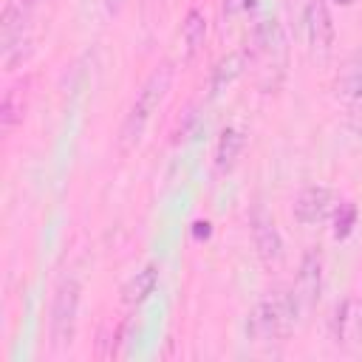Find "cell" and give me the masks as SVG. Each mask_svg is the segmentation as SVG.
I'll return each instance as SVG.
<instances>
[{
    "mask_svg": "<svg viewBox=\"0 0 362 362\" xmlns=\"http://www.w3.org/2000/svg\"><path fill=\"white\" fill-rule=\"evenodd\" d=\"M173 76H175L173 62H170V59H161V62L147 74V79L141 82V88L136 90V99H133V105H130V110H127V116H124V122H122V130H119V147H122L124 153L133 150V147L141 141V136L147 133V127H150V122H153V113L161 107V102H164L167 93H170Z\"/></svg>",
    "mask_w": 362,
    "mask_h": 362,
    "instance_id": "1",
    "label": "cell"
},
{
    "mask_svg": "<svg viewBox=\"0 0 362 362\" xmlns=\"http://www.w3.org/2000/svg\"><path fill=\"white\" fill-rule=\"evenodd\" d=\"M249 62H255L257 85L272 93L280 88L288 65V40L277 20H263L252 34V48L246 51Z\"/></svg>",
    "mask_w": 362,
    "mask_h": 362,
    "instance_id": "2",
    "label": "cell"
},
{
    "mask_svg": "<svg viewBox=\"0 0 362 362\" xmlns=\"http://www.w3.org/2000/svg\"><path fill=\"white\" fill-rule=\"evenodd\" d=\"M300 314L288 291H274L263 297L246 317V337L252 342H280L291 334Z\"/></svg>",
    "mask_w": 362,
    "mask_h": 362,
    "instance_id": "3",
    "label": "cell"
},
{
    "mask_svg": "<svg viewBox=\"0 0 362 362\" xmlns=\"http://www.w3.org/2000/svg\"><path fill=\"white\" fill-rule=\"evenodd\" d=\"M79 303H82V286L76 274H62L51 294L48 308V337L57 351L71 348L79 325Z\"/></svg>",
    "mask_w": 362,
    "mask_h": 362,
    "instance_id": "4",
    "label": "cell"
},
{
    "mask_svg": "<svg viewBox=\"0 0 362 362\" xmlns=\"http://www.w3.org/2000/svg\"><path fill=\"white\" fill-rule=\"evenodd\" d=\"M37 6H31V0H6L3 6V17H0V42H3V62L11 71L17 62L25 59L28 54V25H31V14Z\"/></svg>",
    "mask_w": 362,
    "mask_h": 362,
    "instance_id": "5",
    "label": "cell"
},
{
    "mask_svg": "<svg viewBox=\"0 0 362 362\" xmlns=\"http://www.w3.org/2000/svg\"><path fill=\"white\" fill-rule=\"evenodd\" d=\"M322 255L317 249H308L303 257H300V266H297V274H294V283L288 288L294 305H297V314L305 317L308 311L317 308L320 303V294H322Z\"/></svg>",
    "mask_w": 362,
    "mask_h": 362,
    "instance_id": "6",
    "label": "cell"
},
{
    "mask_svg": "<svg viewBox=\"0 0 362 362\" xmlns=\"http://www.w3.org/2000/svg\"><path fill=\"white\" fill-rule=\"evenodd\" d=\"M303 31L308 51L314 57H328L334 48V17L328 11L325 0H305L303 6Z\"/></svg>",
    "mask_w": 362,
    "mask_h": 362,
    "instance_id": "7",
    "label": "cell"
},
{
    "mask_svg": "<svg viewBox=\"0 0 362 362\" xmlns=\"http://www.w3.org/2000/svg\"><path fill=\"white\" fill-rule=\"evenodd\" d=\"M337 206H339V198H337V192L331 187L311 184V187H303L297 192V198H294V218L303 226H314V223L331 221Z\"/></svg>",
    "mask_w": 362,
    "mask_h": 362,
    "instance_id": "8",
    "label": "cell"
},
{
    "mask_svg": "<svg viewBox=\"0 0 362 362\" xmlns=\"http://www.w3.org/2000/svg\"><path fill=\"white\" fill-rule=\"evenodd\" d=\"M249 235H252V243H255V252L260 255V260L277 263L283 257V235H280L272 212L263 204H257L249 215Z\"/></svg>",
    "mask_w": 362,
    "mask_h": 362,
    "instance_id": "9",
    "label": "cell"
},
{
    "mask_svg": "<svg viewBox=\"0 0 362 362\" xmlns=\"http://www.w3.org/2000/svg\"><path fill=\"white\" fill-rule=\"evenodd\" d=\"M331 339L334 345L354 351L362 348V300L359 297H345L331 317Z\"/></svg>",
    "mask_w": 362,
    "mask_h": 362,
    "instance_id": "10",
    "label": "cell"
},
{
    "mask_svg": "<svg viewBox=\"0 0 362 362\" xmlns=\"http://www.w3.org/2000/svg\"><path fill=\"white\" fill-rule=\"evenodd\" d=\"M334 93L345 107L362 110V48L351 51L342 59V65L334 76Z\"/></svg>",
    "mask_w": 362,
    "mask_h": 362,
    "instance_id": "11",
    "label": "cell"
},
{
    "mask_svg": "<svg viewBox=\"0 0 362 362\" xmlns=\"http://www.w3.org/2000/svg\"><path fill=\"white\" fill-rule=\"evenodd\" d=\"M249 68V54L246 51H232L226 57H221L212 71H209V96H218L223 93L235 79H240Z\"/></svg>",
    "mask_w": 362,
    "mask_h": 362,
    "instance_id": "12",
    "label": "cell"
},
{
    "mask_svg": "<svg viewBox=\"0 0 362 362\" xmlns=\"http://www.w3.org/2000/svg\"><path fill=\"white\" fill-rule=\"evenodd\" d=\"M243 147H246V133L240 127H235V124L223 127L221 136H218V144H215V170L218 173H229L238 164Z\"/></svg>",
    "mask_w": 362,
    "mask_h": 362,
    "instance_id": "13",
    "label": "cell"
},
{
    "mask_svg": "<svg viewBox=\"0 0 362 362\" xmlns=\"http://www.w3.org/2000/svg\"><path fill=\"white\" fill-rule=\"evenodd\" d=\"M25 88H28V82H23V79L6 88L3 105H0L3 133H11L17 124H23V116H25Z\"/></svg>",
    "mask_w": 362,
    "mask_h": 362,
    "instance_id": "14",
    "label": "cell"
},
{
    "mask_svg": "<svg viewBox=\"0 0 362 362\" xmlns=\"http://www.w3.org/2000/svg\"><path fill=\"white\" fill-rule=\"evenodd\" d=\"M206 14L201 11V8H189L187 14H184V23H181V42H184V54H187V59H192L201 48H204V42H206Z\"/></svg>",
    "mask_w": 362,
    "mask_h": 362,
    "instance_id": "15",
    "label": "cell"
},
{
    "mask_svg": "<svg viewBox=\"0 0 362 362\" xmlns=\"http://www.w3.org/2000/svg\"><path fill=\"white\" fill-rule=\"evenodd\" d=\"M156 286H158V266L147 263L141 272H136V274L122 286V300H124L127 305H139V303H144V300L156 291Z\"/></svg>",
    "mask_w": 362,
    "mask_h": 362,
    "instance_id": "16",
    "label": "cell"
},
{
    "mask_svg": "<svg viewBox=\"0 0 362 362\" xmlns=\"http://www.w3.org/2000/svg\"><path fill=\"white\" fill-rule=\"evenodd\" d=\"M356 218H359L356 206H354L351 201H339V206H337V209H334V215H331V223H334V238H337V240H345V238L354 232Z\"/></svg>",
    "mask_w": 362,
    "mask_h": 362,
    "instance_id": "17",
    "label": "cell"
},
{
    "mask_svg": "<svg viewBox=\"0 0 362 362\" xmlns=\"http://www.w3.org/2000/svg\"><path fill=\"white\" fill-rule=\"evenodd\" d=\"M249 8H255V0H221V11H223L226 17L243 14V11H249Z\"/></svg>",
    "mask_w": 362,
    "mask_h": 362,
    "instance_id": "18",
    "label": "cell"
},
{
    "mask_svg": "<svg viewBox=\"0 0 362 362\" xmlns=\"http://www.w3.org/2000/svg\"><path fill=\"white\" fill-rule=\"evenodd\" d=\"M105 8H107V14H116L122 8V0H105Z\"/></svg>",
    "mask_w": 362,
    "mask_h": 362,
    "instance_id": "19",
    "label": "cell"
},
{
    "mask_svg": "<svg viewBox=\"0 0 362 362\" xmlns=\"http://www.w3.org/2000/svg\"><path fill=\"white\" fill-rule=\"evenodd\" d=\"M334 3H339V6H351L354 0H334Z\"/></svg>",
    "mask_w": 362,
    "mask_h": 362,
    "instance_id": "20",
    "label": "cell"
},
{
    "mask_svg": "<svg viewBox=\"0 0 362 362\" xmlns=\"http://www.w3.org/2000/svg\"><path fill=\"white\" fill-rule=\"evenodd\" d=\"M42 3H51V0H31V6H42Z\"/></svg>",
    "mask_w": 362,
    "mask_h": 362,
    "instance_id": "21",
    "label": "cell"
}]
</instances>
